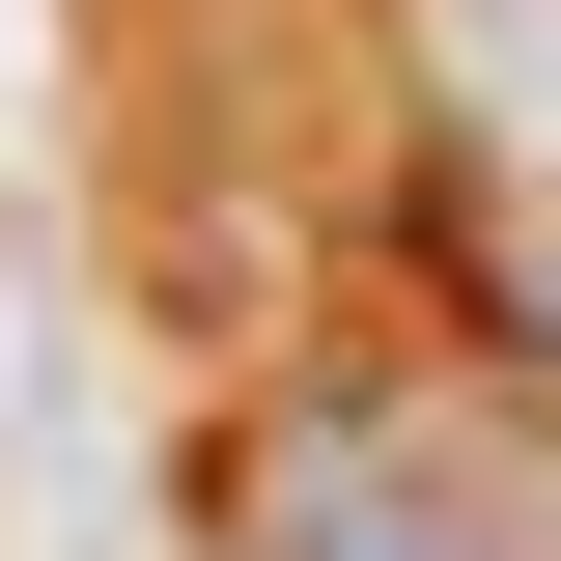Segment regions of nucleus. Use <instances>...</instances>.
Instances as JSON below:
<instances>
[{
	"mask_svg": "<svg viewBox=\"0 0 561 561\" xmlns=\"http://www.w3.org/2000/svg\"><path fill=\"white\" fill-rule=\"evenodd\" d=\"M225 561H561V449H478L421 393H280L225 449Z\"/></svg>",
	"mask_w": 561,
	"mask_h": 561,
	"instance_id": "nucleus-1",
	"label": "nucleus"
},
{
	"mask_svg": "<svg viewBox=\"0 0 561 561\" xmlns=\"http://www.w3.org/2000/svg\"><path fill=\"white\" fill-rule=\"evenodd\" d=\"M478 309H505V337L561 365V225H505V253H478Z\"/></svg>",
	"mask_w": 561,
	"mask_h": 561,
	"instance_id": "nucleus-2",
	"label": "nucleus"
}]
</instances>
